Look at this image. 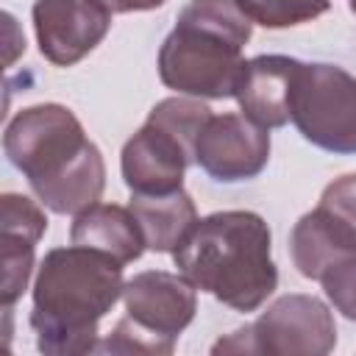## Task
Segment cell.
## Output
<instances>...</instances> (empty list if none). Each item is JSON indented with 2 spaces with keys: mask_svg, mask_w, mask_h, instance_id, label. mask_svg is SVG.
Returning a JSON list of instances; mask_svg holds the SVG:
<instances>
[{
  "mask_svg": "<svg viewBox=\"0 0 356 356\" xmlns=\"http://www.w3.org/2000/svg\"><path fill=\"white\" fill-rule=\"evenodd\" d=\"M300 61L289 56H256L245 61L239 83H236V100L245 117L259 122L261 128H281L289 117V95L298 75Z\"/></svg>",
  "mask_w": 356,
  "mask_h": 356,
  "instance_id": "12",
  "label": "cell"
},
{
  "mask_svg": "<svg viewBox=\"0 0 356 356\" xmlns=\"http://www.w3.org/2000/svg\"><path fill=\"white\" fill-rule=\"evenodd\" d=\"M3 150L28 178L39 203L56 214H81L103 195V156L67 106L22 108L6 125Z\"/></svg>",
  "mask_w": 356,
  "mask_h": 356,
  "instance_id": "1",
  "label": "cell"
},
{
  "mask_svg": "<svg viewBox=\"0 0 356 356\" xmlns=\"http://www.w3.org/2000/svg\"><path fill=\"white\" fill-rule=\"evenodd\" d=\"M122 264L100 250L70 245L44 253L31 309L39 350L50 356L95 353L97 323L122 298Z\"/></svg>",
  "mask_w": 356,
  "mask_h": 356,
  "instance_id": "2",
  "label": "cell"
},
{
  "mask_svg": "<svg viewBox=\"0 0 356 356\" xmlns=\"http://www.w3.org/2000/svg\"><path fill=\"white\" fill-rule=\"evenodd\" d=\"M317 209H323L356 245V172L331 181L323 189Z\"/></svg>",
  "mask_w": 356,
  "mask_h": 356,
  "instance_id": "18",
  "label": "cell"
},
{
  "mask_svg": "<svg viewBox=\"0 0 356 356\" xmlns=\"http://www.w3.org/2000/svg\"><path fill=\"white\" fill-rule=\"evenodd\" d=\"M44 231L47 217L36 200L14 192L0 197V300L6 312L28 286L36 242Z\"/></svg>",
  "mask_w": 356,
  "mask_h": 356,
  "instance_id": "11",
  "label": "cell"
},
{
  "mask_svg": "<svg viewBox=\"0 0 356 356\" xmlns=\"http://www.w3.org/2000/svg\"><path fill=\"white\" fill-rule=\"evenodd\" d=\"M239 8L264 28H289L328 11L331 0H236Z\"/></svg>",
  "mask_w": 356,
  "mask_h": 356,
  "instance_id": "16",
  "label": "cell"
},
{
  "mask_svg": "<svg viewBox=\"0 0 356 356\" xmlns=\"http://www.w3.org/2000/svg\"><path fill=\"white\" fill-rule=\"evenodd\" d=\"M267 159L270 134L245 114H211L195 145V161L225 184L256 178Z\"/></svg>",
  "mask_w": 356,
  "mask_h": 356,
  "instance_id": "7",
  "label": "cell"
},
{
  "mask_svg": "<svg viewBox=\"0 0 356 356\" xmlns=\"http://www.w3.org/2000/svg\"><path fill=\"white\" fill-rule=\"evenodd\" d=\"M70 242L81 245V248L100 250V253L117 259L120 264L136 261L142 256V250L147 248L134 211L114 206V203H95L86 211L75 214Z\"/></svg>",
  "mask_w": 356,
  "mask_h": 356,
  "instance_id": "13",
  "label": "cell"
},
{
  "mask_svg": "<svg viewBox=\"0 0 356 356\" xmlns=\"http://www.w3.org/2000/svg\"><path fill=\"white\" fill-rule=\"evenodd\" d=\"M253 31L236 0H189L159 50V78L189 97H234Z\"/></svg>",
  "mask_w": 356,
  "mask_h": 356,
  "instance_id": "4",
  "label": "cell"
},
{
  "mask_svg": "<svg viewBox=\"0 0 356 356\" xmlns=\"http://www.w3.org/2000/svg\"><path fill=\"white\" fill-rule=\"evenodd\" d=\"M289 117L312 145L328 153H356V78L334 64H300Z\"/></svg>",
  "mask_w": 356,
  "mask_h": 356,
  "instance_id": "6",
  "label": "cell"
},
{
  "mask_svg": "<svg viewBox=\"0 0 356 356\" xmlns=\"http://www.w3.org/2000/svg\"><path fill=\"white\" fill-rule=\"evenodd\" d=\"M33 28L42 56L56 67H72L103 42L111 14L95 0H36Z\"/></svg>",
  "mask_w": 356,
  "mask_h": 356,
  "instance_id": "8",
  "label": "cell"
},
{
  "mask_svg": "<svg viewBox=\"0 0 356 356\" xmlns=\"http://www.w3.org/2000/svg\"><path fill=\"white\" fill-rule=\"evenodd\" d=\"M289 250L298 273L312 281H320L334 264L356 259V245L323 209H314L295 222Z\"/></svg>",
  "mask_w": 356,
  "mask_h": 356,
  "instance_id": "14",
  "label": "cell"
},
{
  "mask_svg": "<svg viewBox=\"0 0 356 356\" xmlns=\"http://www.w3.org/2000/svg\"><path fill=\"white\" fill-rule=\"evenodd\" d=\"M184 278L236 312L259 309L278 284L270 228L256 211H217L195 222L172 250Z\"/></svg>",
  "mask_w": 356,
  "mask_h": 356,
  "instance_id": "3",
  "label": "cell"
},
{
  "mask_svg": "<svg viewBox=\"0 0 356 356\" xmlns=\"http://www.w3.org/2000/svg\"><path fill=\"white\" fill-rule=\"evenodd\" d=\"M350 11H353V14H356V0H350Z\"/></svg>",
  "mask_w": 356,
  "mask_h": 356,
  "instance_id": "21",
  "label": "cell"
},
{
  "mask_svg": "<svg viewBox=\"0 0 356 356\" xmlns=\"http://www.w3.org/2000/svg\"><path fill=\"white\" fill-rule=\"evenodd\" d=\"M100 3L108 14H131V11H150L159 8L164 0H95Z\"/></svg>",
  "mask_w": 356,
  "mask_h": 356,
  "instance_id": "20",
  "label": "cell"
},
{
  "mask_svg": "<svg viewBox=\"0 0 356 356\" xmlns=\"http://www.w3.org/2000/svg\"><path fill=\"white\" fill-rule=\"evenodd\" d=\"M172 348H175V339H164L125 314L114 325V331L95 345V353H156L159 356V353H172Z\"/></svg>",
  "mask_w": 356,
  "mask_h": 356,
  "instance_id": "17",
  "label": "cell"
},
{
  "mask_svg": "<svg viewBox=\"0 0 356 356\" xmlns=\"http://www.w3.org/2000/svg\"><path fill=\"white\" fill-rule=\"evenodd\" d=\"M128 209L139 222L145 245L156 253L175 250L197 222V209L184 189L170 195H134Z\"/></svg>",
  "mask_w": 356,
  "mask_h": 356,
  "instance_id": "15",
  "label": "cell"
},
{
  "mask_svg": "<svg viewBox=\"0 0 356 356\" xmlns=\"http://www.w3.org/2000/svg\"><path fill=\"white\" fill-rule=\"evenodd\" d=\"M337 345L334 314L314 295H284L250 325L220 339L211 353L325 356Z\"/></svg>",
  "mask_w": 356,
  "mask_h": 356,
  "instance_id": "5",
  "label": "cell"
},
{
  "mask_svg": "<svg viewBox=\"0 0 356 356\" xmlns=\"http://www.w3.org/2000/svg\"><path fill=\"white\" fill-rule=\"evenodd\" d=\"M122 303L128 317L164 339H175L197 312L195 284L164 270H147L128 278L122 286Z\"/></svg>",
  "mask_w": 356,
  "mask_h": 356,
  "instance_id": "10",
  "label": "cell"
},
{
  "mask_svg": "<svg viewBox=\"0 0 356 356\" xmlns=\"http://www.w3.org/2000/svg\"><path fill=\"white\" fill-rule=\"evenodd\" d=\"M320 281L334 309L348 320H356V259H345L334 264Z\"/></svg>",
  "mask_w": 356,
  "mask_h": 356,
  "instance_id": "19",
  "label": "cell"
},
{
  "mask_svg": "<svg viewBox=\"0 0 356 356\" xmlns=\"http://www.w3.org/2000/svg\"><path fill=\"white\" fill-rule=\"evenodd\" d=\"M195 150L156 122H145L122 147V178L134 195H170L184 186Z\"/></svg>",
  "mask_w": 356,
  "mask_h": 356,
  "instance_id": "9",
  "label": "cell"
}]
</instances>
